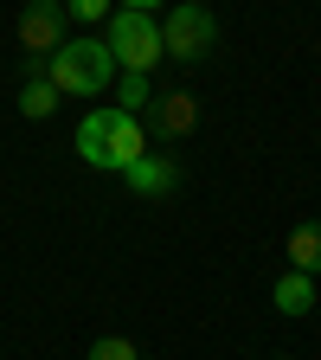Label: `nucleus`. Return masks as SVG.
I'll return each instance as SVG.
<instances>
[{"instance_id":"1","label":"nucleus","mask_w":321,"mask_h":360,"mask_svg":"<svg viewBox=\"0 0 321 360\" xmlns=\"http://www.w3.org/2000/svg\"><path fill=\"white\" fill-rule=\"evenodd\" d=\"M77 155H84L90 167L129 174L135 161L148 155V129H142V116H122L116 103H97V110L77 122Z\"/></svg>"},{"instance_id":"3","label":"nucleus","mask_w":321,"mask_h":360,"mask_svg":"<svg viewBox=\"0 0 321 360\" xmlns=\"http://www.w3.org/2000/svg\"><path fill=\"white\" fill-rule=\"evenodd\" d=\"M212 45H218L212 7H206V0H173L167 20H161V52H167L173 65H206Z\"/></svg>"},{"instance_id":"8","label":"nucleus","mask_w":321,"mask_h":360,"mask_svg":"<svg viewBox=\"0 0 321 360\" xmlns=\"http://www.w3.org/2000/svg\"><path fill=\"white\" fill-rule=\"evenodd\" d=\"M283 257H289V270H302V277H321V225H296Z\"/></svg>"},{"instance_id":"13","label":"nucleus","mask_w":321,"mask_h":360,"mask_svg":"<svg viewBox=\"0 0 321 360\" xmlns=\"http://www.w3.org/2000/svg\"><path fill=\"white\" fill-rule=\"evenodd\" d=\"M65 13L84 20V26H103V20L116 13V0H65Z\"/></svg>"},{"instance_id":"2","label":"nucleus","mask_w":321,"mask_h":360,"mask_svg":"<svg viewBox=\"0 0 321 360\" xmlns=\"http://www.w3.org/2000/svg\"><path fill=\"white\" fill-rule=\"evenodd\" d=\"M52 84L58 97H103V90L116 84V58L103 39H65L52 52Z\"/></svg>"},{"instance_id":"7","label":"nucleus","mask_w":321,"mask_h":360,"mask_svg":"<svg viewBox=\"0 0 321 360\" xmlns=\"http://www.w3.org/2000/svg\"><path fill=\"white\" fill-rule=\"evenodd\" d=\"M122 187H129L135 200H167V193L180 187V161H173V155H142V161L122 174Z\"/></svg>"},{"instance_id":"5","label":"nucleus","mask_w":321,"mask_h":360,"mask_svg":"<svg viewBox=\"0 0 321 360\" xmlns=\"http://www.w3.org/2000/svg\"><path fill=\"white\" fill-rule=\"evenodd\" d=\"M65 0H26L20 7V58H52L58 45H65Z\"/></svg>"},{"instance_id":"10","label":"nucleus","mask_w":321,"mask_h":360,"mask_svg":"<svg viewBox=\"0 0 321 360\" xmlns=\"http://www.w3.org/2000/svg\"><path fill=\"white\" fill-rule=\"evenodd\" d=\"M270 302H277V315H308V309H315V277H302V270H289V277H277V290H270Z\"/></svg>"},{"instance_id":"14","label":"nucleus","mask_w":321,"mask_h":360,"mask_svg":"<svg viewBox=\"0 0 321 360\" xmlns=\"http://www.w3.org/2000/svg\"><path fill=\"white\" fill-rule=\"evenodd\" d=\"M116 7H135V13H155L161 0H116Z\"/></svg>"},{"instance_id":"6","label":"nucleus","mask_w":321,"mask_h":360,"mask_svg":"<svg viewBox=\"0 0 321 360\" xmlns=\"http://www.w3.org/2000/svg\"><path fill=\"white\" fill-rule=\"evenodd\" d=\"M142 129H155V142H187L199 129V97L193 90H161L148 103V116H142Z\"/></svg>"},{"instance_id":"4","label":"nucleus","mask_w":321,"mask_h":360,"mask_svg":"<svg viewBox=\"0 0 321 360\" xmlns=\"http://www.w3.org/2000/svg\"><path fill=\"white\" fill-rule=\"evenodd\" d=\"M103 45H110L116 71H142V77H155V65L167 58V52H161V26H155V13H135V7H116V13H110Z\"/></svg>"},{"instance_id":"11","label":"nucleus","mask_w":321,"mask_h":360,"mask_svg":"<svg viewBox=\"0 0 321 360\" xmlns=\"http://www.w3.org/2000/svg\"><path fill=\"white\" fill-rule=\"evenodd\" d=\"M20 116H26V122L58 116V84H52V77H26V84H20Z\"/></svg>"},{"instance_id":"9","label":"nucleus","mask_w":321,"mask_h":360,"mask_svg":"<svg viewBox=\"0 0 321 360\" xmlns=\"http://www.w3.org/2000/svg\"><path fill=\"white\" fill-rule=\"evenodd\" d=\"M116 110L122 116H148V103H155V77H142V71H116Z\"/></svg>"},{"instance_id":"12","label":"nucleus","mask_w":321,"mask_h":360,"mask_svg":"<svg viewBox=\"0 0 321 360\" xmlns=\"http://www.w3.org/2000/svg\"><path fill=\"white\" fill-rule=\"evenodd\" d=\"M90 360H142V347H135L129 335H97L90 341Z\"/></svg>"}]
</instances>
